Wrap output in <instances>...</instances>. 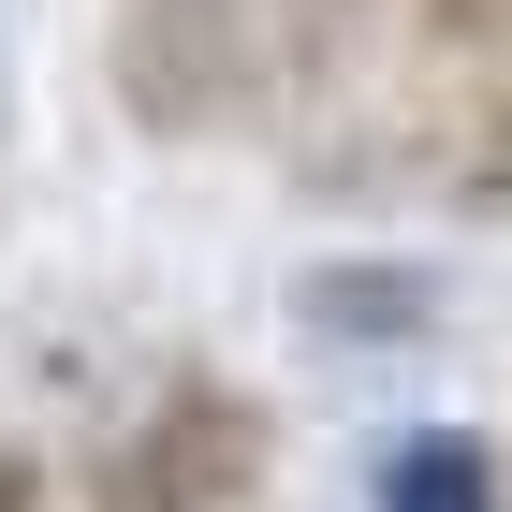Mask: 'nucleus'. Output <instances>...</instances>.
Instances as JSON below:
<instances>
[{
	"label": "nucleus",
	"instance_id": "obj_1",
	"mask_svg": "<svg viewBox=\"0 0 512 512\" xmlns=\"http://www.w3.org/2000/svg\"><path fill=\"white\" fill-rule=\"evenodd\" d=\"M103 103L147 147H235L278 103V15L264 0H118L103 15Z\"/></svg>",
	"mask_w": 512,
	"mask_h": 512
},
{
	"label": "nucleus",
	"instance_id": "obj_2",
	"mask_svg": "<svg viewBox=\"0 0 512 512\" xmlns=\"http://www.w3.org/2000/svg\"><path fill=\"white\" fill-rule=\"evenodd\" d=\"M278 469V410L235 381V366H161L118 410L103 469H88V512H249Z\"/></svg>",
	"mask_w": 512,
	"mask_h": 512
},
{
	"label": "nucleus",
	"instance_id": "obj_3",
	"mask_svg": "<svg viewBox=\"0 0 512 512\" xmlns=\"http://www.w3.org/2000/svg\"><path fill=\"white\" fill-rule=\"evenodd\" d=\"M366 512H512V454L469 425H410L366 454Z\"/></svg>",
	"mask_w": 512,
	"mask_h": 512
},
{
	"label": "nucleus",
	"instance_id": "obj_4",
	"mask_svg": "<svg viewBox=\"0 0 512 512\" xmlns=\"http://www.w3.org/2000/svg\"><path fill=\"white\" fill-rule=\"evenodd\" d=\"M264 15H278V88L322 103V88H352L366 59H381V30L410 15V0H264Z\"/></svg>",
	"mask_w": 512,
	"mask_h": 512
},
{
	"label": "nucleus",
	"instance_id": "obj_5",
	"mask_svg": "<svg viewBox=\"0 0 512 512\" xmlns=\"http://www.w3.org/2000/svg\"><path fill=\"white\" fill-rule=\"evenodd\" d=\"M308 337H425L439 322V278L425 264H308Z\"/></svg>",
	"mask_w": 512,
	"mask_h": 512
},
{
	"label": "nucleus",
	"instance_id": "obj_6",
	"mask_svg": "<svg viewBox=\"0 0 512 512\" xmlns=\"http://www.w3.org/2000/svg\"><path fill=\"white\" fill-rule=\"evenodd\" d=\"M439 205L454 220H512V59L439 118Z\"/></svg>",
	"mask_w": 512,
	"mask_h": 512
}]
</instances>
